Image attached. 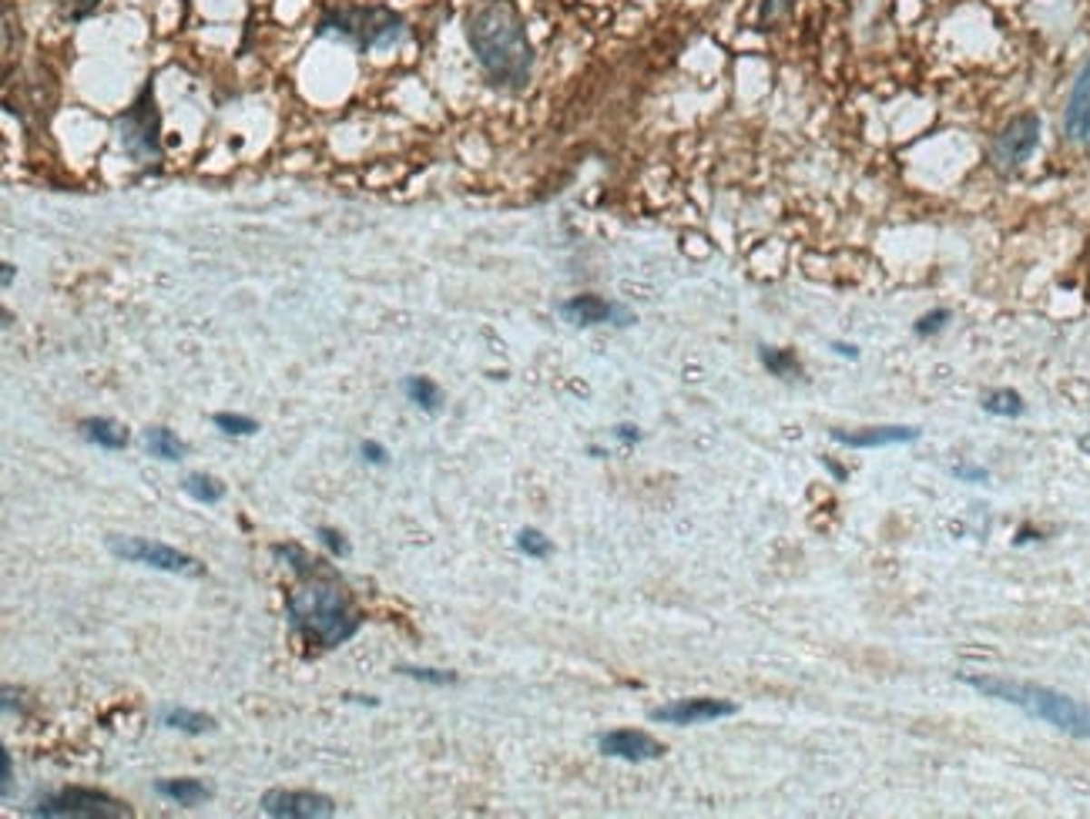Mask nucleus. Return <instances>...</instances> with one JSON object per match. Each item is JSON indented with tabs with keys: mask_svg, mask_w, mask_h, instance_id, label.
<instances>
[{
	"mask_svg": "<svg viewBox=\"0 0 1090 819\" xmlns=\"http://www.w3.org/2000/svg\"><path fill=\"white\" fill-rule=\"evenodd\" d=\"M276 554L292 561L289 567L306 577L302 587H296L286 598V618L292 631H299L309 645H319V648H336V645L349 642L359 631L363 618L353 611L349 598L342 595V587L332 577H322L319 561L309 558L296 544L276 548Z\"/></svg>",
	"mask_w": 1090,
	"mask_h": 819,
	"instance_id": "f257e3e1",
	"label": "nucleus"
},
{
	"mask_svg": "<svg viewBox=\"0 0 1090 819\" xmlns=\"http://www.w3.org/2000/svg\"><path fill=\"white\" fill-rule=\"evenodd\" d=\"M466 41L486 78L504 88H524L534 67L527 31L507 0H484L466 17Z\"/></svg>",
	"mask_w": 1090,
	"mask_h": 819,
	"instance_id": "f03ea898",
	"label": "nucleus"
},
{
	"mask_svg": "<svg viewBox=\"0 0 1090 819\" xmlns=\"http://www.w3.org/2000/svg\"><path fill=\"white\" fill-rule=\"evenodd\" d=\"M969 688H977L980 696L1007 702L1024 709L1026 715L1054 725V729L1067 732L1074 739L1090 742V706L1077 698L1064 696L1057 688L1036 686V682H1016V678H990V676H959Z\"/></svg>",
	"mask_w": 1090,
	"mask_h": 819,
	"instance_id": "7ed1b4c3",
	"label": "nucleus"
},
{
	"mask_svg": "<svg viewBox=\"0 0 1090 819\" xmlns=\"http://www.w3.org/2000/svg\"><path fill=\"white\" fill-rule=\"evenodd\" d=\"M108 551L114 558H122V561L154 567V571H168V575H185V577L205 575V565H201L199 558L178 551L172 544L152 541V538H122V534H114V538H108Z\"/></svg>",
	"mask_w": 1090,
	"mask_h": 819,
	"instance_id": "20e7f679",
	"label": "nucleus"
},
{
	"mask_svg": "<svg viewBox=\"0 0 1090 819\" xmlns=\"http://www.w3.org/2000/svg\"><path fill=\"white\" fill-rule=\"evenodd\" d=\"M31 816L118 819V816H132V813H128V806H122L118 799L104 796V793H94V789H61V793H51V796L37 799L31 806Z\"/></svg>",
	"mask_w": 1090,
	"mask_h": 819,
	"instance_id": "39448f33",
	"label": "nucleus"
},
{
	"mask_svg": "<svg viewBox=\"0 0 1090 819\" xmlns=\"http://www.w3.org/2000/svg\"><path fill=\"white\" fill-rule=\"evenodd\" d=\"M322 34H342L363 47H386L403 37V21L389 11H339L319 24Z\"/></svg>",
	"mask_w": 1090,
	"mask_h": 819,
	"instance_id": "423d86ee",
	"label": "nucleus"
},
{
	"mask_svg": "<svg viewBox=\"0 0 1090 819\" xmlns=\"http://www.w3.org/2000/svg\"><path fill=\"white\" fill-rule=\"evenodd\" d=\"M1036 144H1040V114L1024 111V114L1010 118L1003 124V132L993 138L990 148L997 172H1016L1036 152Z\"/></svg>",
	"mask_w": 1090,
	"mask_h": 819,
	"instance_id": "0eeeda50",
	"label": "nucleus"
},
{
	"mask_svg": "<svg viewBox=\"0 0 1090 819\" xmlns=\"http://www.w3.org/2000/svg\"><path fill=\"white\" fill-rule=\"evenodd\" d=\"M262 813L276 819H326L336 813V803L309 789H269L262 796Z\"/></svg>",
	"mask_w": 1090,
	"mask_h": 819,
	"instance_id": "6e6552de",
	"label": "nucleus"
},
{
	"mask_svg": "<svg viewBox=\"0 0 1090 819\" xmlns=\"http://www.w3.org/2000/svg\"><path fill=\"white\" fill-rule=\"evenodd\" d=\"M118 132H122V144L138 158V162H152V158H158V114L152 111L148 91L134 101V108L118 122Z\"/></svg>",
	"mask_w": 1090,
	"mask_h": 819,
	"instance_id": "1a4fd4ad",
	"label": "nucleus"
},
{
	"mask_svg": "<svg viewBox=\"0 0 1090 819\" xmlns=\"http://www.w3.org/2000/svg\"><path fill=\"white\" fill-rule=\"evenodd\" d=\"M735 702H722V698H678L672 706L651 709V722H664V725H702V722H715L735 715Z\"/></svg>",
	"mask_w": 1090,
	"mask_h": 819,
	"instance_id": "9d476101",
	"label": "nucleus"
},
{
	"mask_svg": "<svg viewBox=\"0 0 1090 819\" xmlns=\"http://www.w3.org/2000/svg\"><path fill=\"white\" fill-rule=\"evenodd\" d=\"M597 749L607 759H624V763H651V759L664 755V745L641 729L604 732V735H597Z\"/></svg>",
	"mask_w": 1090,
	"mask_h": 819,
	"instance_id": "9b49d317",
	"label": "nucleus"
},
{
	"mask_svg": "<svg viewBox=\"0 0 1090 819\" xmlns=\"http://www.w3.org/2000/svg\"><path fill=\"white\" fill-rule=\"evenodd\" d=\"M557 312H561L571 326H601V322L628 326V322H634V316H631L624 306L607 302V300H601V296H574V300L561 302Z\"/></svg>",
	"mask_w": 1090,
	"mask_h": 819,
	"instance_id": "f8f14e48",
	"label": "nucleus"
},
{
	"mask_svg": "<svg viewBox=\"0 0 1090 819\" xmlns=\"http://www.w3.org/2000/svg\"><path fill=\"white\" fill-rule=\"evenodd\" d=\"M1064 132L1070 142L1090 144V61L1080 67L1077 81H1074L1067 111H1064Z\"/></svg>",
	"mask_w": 1090,
	"mask_h": 819,
	"instance_id": "ddd939ff",
	"label": "nucleus"
},
{
	"mask_svg": "<svg viewBox=\"0 0 1090 819\" xmlns=\"http://www.w3.org/2000/svg\"><path fill=\"white\" fill-rule=\"evenodd\" d=\"M919 427H866V430H832V440L856 450H872V447H892V443L919 440Z\"/></svg>",
	"mask_w": 1090,
	"mask_h": 819,
	"instance_id": "4468645a",
	"label": "nucleus"
},
{
	"mask_svg": "<svg viewBox=\"0 0 1090 819\" xmlns=\"http://www.w3.org/2000/svg\"><path fill=\"white\" fill-rule=\"evenodd\" d=\"M154 793L168 799V803H178V806H199V803L211 799V789L201 779H158Z\"/></svg>",
	"mask_w": 1090,
	"mask_h": 819,
	"instance_id": "2eb2a0df",
	"label": "nucleus"
},
{
	"mask_svg": "<svg viewBox=\"0 0 1090 819\" xmlns=\"http://www.w3.org/2000/svg\"><path fill=\"white\" fill-rule=\"evenodd\" d=\"M81 437L88 443L104 447V450H124L128 440H132L122 423L108 420V417H88V420L81 423Z\"/></svg>",
	"mask_w": 1090,
	"mask_h": 819,
	"instance_id": "dca6fc26",
	"label": "nucleus"
},
{
	"mask_svg": "<svg viewBox=\"0 0 1090 819\" xmlns=\"http://www.w3.org/2000/svg\"><path fill=\"white\" fill-rule=\"evenodd\" d=\"M162 725L165 729H178L185 735H205V732H215V719L205 715V712L185 709V706H175V709H162Z\"/></svg>",
	"mask_w": 1090,
	"mask_h": 819,
	"instance_id": "f3484780",
	"label": "nucleus"
},
{
	"mask_svg": "<svg viewBox=\"0 0 1090 819\" xmlns=\"http://www.w3.org/2000/svg\"><path fill=\"white\" fill-rule=\"evenodd\" d=\"M142 443H144V450H148V454L158 457V460H165V464H178V460L188 454V447L178 440V437L168 430V427H148V430H144V437H142Z\"/></svg>",
	"mask_w": 1090,
	"mask_h": 819,
	"instance_id": "a211bd4d",
	"label": "nucleus"
},
{
	"mask_svg": "<svg viewBox=\"0 0 1090 819\" xmlns=\"http://www.w3.org/2000/svg\"><path fill=\"white\" fill-rule=\"evenodd\" d=\"M182 490H185L191 500H199V504H219V500L225 498V484L209 474H188L185 480H182Z\"/></svg>",
	"mask_w": 1090,
	"mask_h": 819,
	"instance_id": "6ab92c4d",
	"label": "nucleus"
},
{
	"mask_svg": "<svg viewBox=\"0 0 1090 819\" xmlns=\"http://www.w3.org/2000/svg\"><path fill=\"white\" fill-rule=\"evenodd\" d=\"M403 390H407V397L413 400V403H417L419 410H427V413H440L443 393H440V387H437L433 380H427V377H409L407 383H403Z\"/></svg>",
	"mask_w": 1090,
	"mask_h": 819,
	"instance_id": "aec40b11",
	"label": "nucleus"
},
{
	"mask_svg": "<svg viewBox=\"0 0 1090 819\" xmlns=\"http://www.w3.org/2000/svg\"><path fill=\"white\" fill-rule=\"evenodd\" d=\"M983 410L997 417H1020L1024 413V397L1016 390H993L983 397Z\"/></svg>",
	"mask_w": 1090,
	"mask_h": 819,
	"instance_id": "412c9836",
	"label": "nucleus"
},
{
	"mask_svg": "<svg viewBox=\"0 0 1090 819\" xmlns=\"http://www.w3.org/2000/svg\"><path fill=\"white\" fill-rule=\"evenodd\" d=\"M761 363L775 377H795L799 373V360H795L792 350H769V346H761Z\"/></svg>",
	"mask_w": 1090,
	"mask_h": 819,
	"instance_id": "4be33fe9",
	"label": "nucleus"
},
{
	"mask_svg": "<svg viewBox=\"0 0 1090 819\" xmlns=\"http://www.w3.org/2000/svg\"><path fill=\"white\" fill-rule=\"evenodd\" d=\"M211 423H215L225 437H252V433H259V423H255L252 417H242V413H215Z\"/></svg>",
	"mask_w": 1090,
	"mask_h": 819,
	"instance_id": "5701e85b",
	"label": "nucleus"
},
{
	"mask_svg": "<svg viewBox=\"0 0 1090 819\" xmlns=\"http://www.w3.org/2000/svg\"><path fill=\"white\" fill-rule=\"evenodd\" d=\"M399 676L417 678V682H427V686H453L457 676L453 672H440V668H413V665H397Z\"/></svg>",
	"mask_w": 1090,
	"mask_h": 819,
	"instance_id": "b1692460",
	"label": "nucleus"
},
{
	"mask_svg": "<svg viewBox=\"0 0 1090 819\" xmlns=\"http://www.w3.org/2000/svg\"><path fill=\"white\" fill-rule=\"evenodd\" d=\"M517 548L527 554V558H547V554L554 551V544L540 531H534V528H524V531L517 534Z\"/></svg>",
	"mask_w": 1090,
	"mask_h": 819,
	"instance_id": "393cba45",
	"label": "nucleus"
},
{
	"mask_svg": "<svg viewBox=\"0 0 1090 819\" xmlns=\"http://www.w3.org/2000/svg\"><path fill=\"white\" fill-rule=\"evenodd\" d=\"M947 322H949V310H933V312H926L913 330H916V336H933V332H939Z\"/></svg>",
	"mask_w": 1090,
	"mask_h": 819,
	"instance_id": "a878e982",
	"label": "nucleus"
},
{
	"mask_svg": "<svg viewBox=\"0 0 1090 819\" xmlns=\"http://www.w3.org/2000/svg\"><path fill=\"white\" fill-rule=\"evenodd\" d=\"M316 534H319V541L329 548V554H336V558H346V554H349V544H346V538H342L339 531H332V528H319Z\"/></svg>",
	"mask_w": 1090,
	"mask_h": 819,
	"instance_id": "bb28decb",
	"label": "nucleus"
},
{
	"mask_svg": "<svg viewBox=\"0 0 1090 819\" xmlns=\"http://www.w3.org/2000/svg\"><path fill=\"white\" fill-rule=\"evenodd\" d=\"M359 450H363V460H366V464H373V467H383V464H386V447H383V443L363 440V447H359Z\"/></svg>",
	"mask_w": 1090,
	"mask_h": 819,
	"instance_id": "cd10ccee",
	"label": "nucleus"
},
{
	"mask_svg": "<svg viewBox=\"0 0 1090 819\" xmlns=\"http://www.w3.org/2000/svg\"><path fill=\"white\" fill-rule=\"evenodd\" d=\"M792 7V0H765L761 4V21H771V17H782L785 11Z\"/></svg>",
	"mask_w": 1090,
	"mask_h": 819,
	"instance_id": "c85d7f7f",
	"label": "nucleus"
},
{
	"mask_svg": "<svg viewBox=\"0 0 1090 819\" xmlns=\"http://www.w3.org/2000/svg\"><path fill=\"white\" fill-rule=\"evenodd\" d=\"M953 474H957L959 480H987V470H983V467H957Z\"/></svg>",
	"mask_w": 1090,
	"mask_h": 819,
	"instance_id": "c756f323",
	"label": "nucleus"
},
{
	"mask_svg": "<svg viewBox=\"0 0 1090 819\" xmlns=\"http://www.w3.org/2000/svg\"><path fill=\"white\" fill-rule=\"evenodd\" d=\"M11 779H14V763H11V753L4 749V796H11Z\"/></svg>",
	"mask_w": 1090,
	"mask_h": 819,
	"instance_id": "7c9ffc66",
	"label": "nucleus"
},
{
	"mask_svg": "<svg viewBox=\"0 0 1090 819\" xmlns=\"http://www.w3.org/2000/svg\"><path fill=\"white\" fill-rule=\"evenodd\" d=\"M617 437H621V440H628V443H631V440H638L641 433L634 430V427H617Z\"/></svg>",
	"mask_w": 1090,
	"mask_h": 819,
	"instance_id": "2f4dec72",
	"label": "nucleus"
},
{
	"mask_svg": "<svg viewBox=\"0 0 1090 819\" xmlns=\"http://www.w3.org/2000/svg\"><path fill=\"white\" fill-rule=\"evenodd\" d=\"M836 350L842 356H849V360H856V356H859V350H856V346H846V343H836Z\"/></svg>",
	"mask_w": 1090,
	"mask_h": 819,
	"instance_id": "473e14b6",
	"label": "nucleus"
},
{
	"mask_svg": "<svg viewBox=\"0 0 1090 819\" xmlns=\"http://www.w3.org/2000/svg\"><path fill=\"white\" fill-rule=\"evenodd\" d=\"M1080 450H1084V454H1090V433H1084V437H1080Z\"/></svg>",
	"mask_w": 1090,
	"mask_h": 819,
	"instance_id": "72a5a7b5",
	"label": "nucleus"
},
{
	"mask_svg": "<svg viewBox=\"0 0 1090 819\" xmlns=\"http://www.w3.org/2000/svg\"><path fill=\"white\" fill-rule=\"evenodd\" d=\"M11 279H14V266H4V286H11Z\"/></svg>",
	"mask_w": 1090,
	"mask_h": 819,
	"instance_id": "f704fd0d",
	"label": "nucleus"
}]
</instances>
